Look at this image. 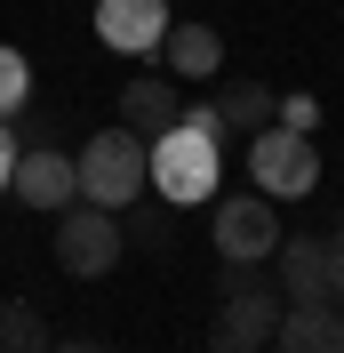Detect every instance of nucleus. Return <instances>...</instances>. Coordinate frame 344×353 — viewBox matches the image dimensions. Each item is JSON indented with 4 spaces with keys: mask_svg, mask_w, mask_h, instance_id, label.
I'll list each match as a JSON object with an SVG mask.
<instances>
[{
    "mask_svg": "<svg viewBox=\"0 0 344 353\" xmlns=\"http://www.w3.org/2000/svg\"><path fill=\"white\" fill-rule=\"evenodd\" d=\"M24 97H32V65H24V48H0V121L24 112Z\"/></svg>",
    "mask_w": 344,
    "mask_h": 353,
    "instance_id": "2eb2a0df",
    "label": "nucleus"
},
{
    "mask_svg": "<svg viewBox=\"0 0 344 353\" xmlns=\"http://www.w3.org/2000/svg\"><path fill=\"white\" fill-rule=\"evenodd\" d=\"M216 121H224V137H257L264 121H272V88H264V81H240V88H224Z\"/></svg>",
    "mask_w": 344,
    "mask_h": 353,
    "instance_id": "ddd939ff",
    "label": "nucleus"
},
{
    "mask_svg": "<svg viewBox=\"0 0 344 353\" xmlns=\"http://www.w3.org/2000/svg\"><path fill=\"white\" fill-rule=\"evenodd\" d=\"M272 330H280V297H272V289H248V281H240L233 297L216 305L208 345H216V353H264V345H272Z\"/></svg>",
    "mask_w": 344,
    "mask_h": 353,
    "instance_id": "39448f33",
    "label": "nucleus"
},
{
    "mask_svg": "<svg viewBox=\"0 0 344 353\" xmlns=\"http://www.w3.org/2000/svg\"><path fill=\"white\" fill-rule=\"evenodd\" d=\"M176 121H184V129H200V137H216V145H224V121H216V105H193V112H176Z\"/></svg>",
    "mask_w": 344,
    "mask_h": 353,
    "instance_id": "f3484780",
    "label": "nucleus"
},
{
    "mask_svg": "<svg viewBox=\"0 0 344 353\" xmlns=\"http://www.w3.org/2000/svg\"><path fill=\"white\" fill-rule=\"evenodd\" d=\"M120 217H112V209H96V201H88V209H56V265H65L72 281H105L112 265H120Z\"/></svg>",
    "mask_w": 344,
    "mask_h": 353,
    "instance_id": "20e7f679",
    "label": "nucleus"
},
{
    "mask_svg": "<svg viewBox=\"0 0 344 353\" xmlns=\"http://www.w3.org/2000/svg\"><path fill=\"white\" fill-rule=\"evenodd\" d=\"M8 193L24 209H65V201H80V176H72L65 145H24L17 169H8Z\"/></svg>",
    "mask_w": 344,
    "mask_h": 353,
    "instance_id": "0eeeda50",
    "label": "nucleus"
},
{
    "mask_svg": "<svg viewBox=\"0 0 344 353\" xmlns=\"http://www.w3.org/2000/svg\"><path fill=\"white\" fill-rule=\"evenodd\" d=\"M312 121H321L312 97H280V129H304V137H312Z\"/></svg>",
    "mask_w": 344,
    "mask_h": 353,
    "instance_id": "dca6fc26",
    "label": "nucleus"
},
{
    "mask_svg": "<svg viewBox=\"0 0 344 353\" xmlns=\"http://www.w3.org/2000/svg\"><path fill=\"white\" fill-rule=\"evenodd\" d=\"M8 169H17V137H8V121H0V193H8Z\"/></svg>",
    "mask_w": 344,
    "mask_h": 353,
    "instance_id": "6ab92c4d",
    "label": "nucleus"
},
{
    "mask_svg": "<svg viewBox=\"0 0 344 353\" xmlns=\"http://www.w3.org/2000/svg\"><path fill=\"white\" fill-rule=\"evenodd\" d=\"M176 112H184L176 81H129V88H120V129H136V137L176 129Z\"/></svg>",
    "mask_w": 344,
    "mask_h": 353,
    "instance_id": "f8f14e48",
    "label": "nucleus"
},
{
    "mask_svg": "<svg viewBox=\"0 0 344 353\" xmlns=\"http://www.w3.org/2000/svg\"><path fill=\"white\" fill-rule=\"evenodd\" d=\"M328 249V297H344V233H336V241H321Z\"/></svg>",
    "mask_w": 344,
    "mask_h": 353,
    "instance_id": "a211bd4d",
    "label": "nucleus"
},
{
    "mask_svg": "<svg viewBox=\"0 0 344 353\" xmlns=\"http://www.w3.org/2000/svg\"><path fill=\"white\" fill-rule=\"evenodd\" d=\"M280 289H288V305H328V249L321 241H280Z\"/></svg>",
    "mask_w": 344,
    "mask_h": 353,
    "instance_id": "9b49d317",
    "label": "nucleus"
},
{
    "mask_svg": "<svg viewBox=\"0 0 344 353\" xmlns=\"http://www.w3.org/2000/svg\"><path fill=\"white\" fill-rule=\"evenodd\" d=\"M160 57H169V81H208V72L224 65V32H208V24H176V17H169Z\"/></svg>",
    "mask_w": 344,
    "mask_h": 353,
    "instance_id": "9d476101",
    "label": "nucleus"
},
{
    "mask_svg": "<svg viewBox=\"0 0 344 353\" xmlns=\"http://www.w3.org/2000/svg\"><path fill=\"white\" fill-rule=\"evenodd\" d=\"M0 353H48L41 305H24V297H8V305H0Z\"/></svg>",
    "mask_w": 344,
    "mask_h": 353,
    "instance_id": "4468645a",
    "label": "nucleus"
},
{
    "mask_svg": "<svg viewBox=\"0 0 344 353\" xmlns=\"http://www.w3.org/2000/svg\"><path fill=\"white\" fill-rule=\"evenodd\" d=\"M88 353H105V345H88Z\"/></svg>",
    "mask_w": 344,
    "mask_h": 353,
    "instance_id": "aec40b11",
    "label": "nucleus"
},
{
    "mask_svg": "<svg viewBox=\"0 0 344 353\" xmlns=\"http://www.w3.org/2000/svg\"><path fill=\"white\" fill-rule=\"evenodd\" d=\"M272 249H280V217L264 209L257 193H240V201L216 209V257L224 265H264Z\"/></svg>",
    "mask_w": 344,
    "mask_h": 353,
    "instance_id": "423d86ee",
    "label": "nucleus"
},
{
    "mask_svg": "<svg viewBox=\"0 0 344 353\" xmlns=\"http://www.w3.org/2000/svg\"><path fill=\"white\" fill-rule=\"evenodd\" d=\"M72 176H80V201H96V209H136V193H144V145H136V129L88 137Z\"/></svg>",
    "mask_w": 344,
    "mask_h": 353,
    "instance_id": "f03ea898",
    "label": "nucleus"
},
{
    "mask_svg": "<svg viewBox=\"0 0 344 353\" xmlns=\"http://www.w3.org/2000/svg\"><path fill=\"white\" fill-rule=\"evenodd\" d=\"M248 176H257V193H272V201H304L312 185H321V145H312L304 129L264 121V129L248 137Z\"/></svg>",
    "mask_w": 344,
    "mask_h": 353,
    "instance_id": "7ed1b4c3",
    "label": "nucleus"
},
{
    "mask_svg": "<svg viewBox=\"0 0 344 353\" xmlns=\"http://www.w3.org/2000/svg\"><path fill=\"white\" fill-rule=\"evenodd\" d=\"M272 353H344V313H328V305H280Z\"/></svg>",
    "mask_w": 344,
    "mask_h": 353,
    "instance_id": "1a4fd4ad",
    "label": "nucleus"
},
{
    "mask_svg": "<svg viewBox=\"0 0 344 353\" xmlns=\"http://www.w3.org/2000/svg\"><path fill=\"white\" fill-rule=\"evenodd\" d=\"M144 185L160 201H176V209H193V201L216 193V137L200 129H160V145H144Z\"/></svg>",
    "mask_w": 344,
    "mask_h": 353,
    "instance_id": "f257e3e1",
    "label": "nucleus"
},
{
    "mask_svg": "<svg viewBox=\"0 0 344 353\" xmlns=\"http://www.w3.org/2000/svg\"><path fill=\"white\" fill-rule=\"evenodd\" d=\"M169 32V0H96V41L120 57H152Z\"/></svg>",
    "mask_w": 344,
    "mask_h": 353,
    "instance_id": "6e6552de",
    "label": "nucleus"
}]
</instances>
